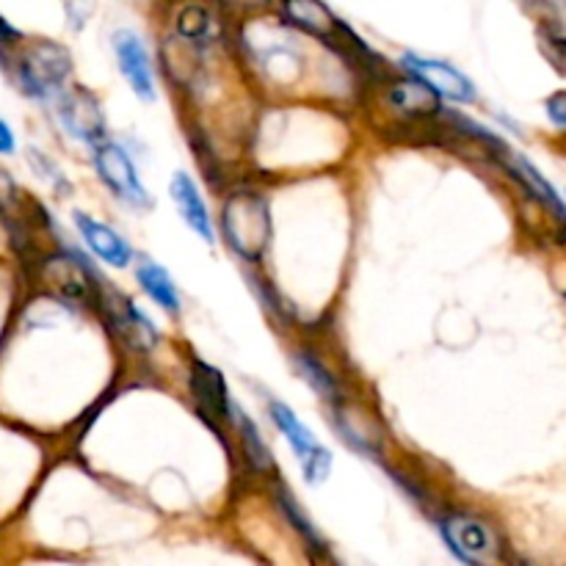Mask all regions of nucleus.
<instances>
[{
  "label": "nucleus",
  "instance_id": "1",
  "mask_svg": "<svg viewBox=\"0 0 566 566\" xmlns=\"http://www.w3.org/2000/svg\"><path fill=\"white\" fill-rule=\"evenodd\" d=\"M221 235L235 254L258 263L271 243L269 199L258 191H235L221 208Z\"/></svg>",
  "mask_w": 566,
  "mask_h": 566
},
{
  "label": "nucleus",
  "instance_id": "2",
  "mask_svg": "<svg viewBox=\"0 0 566 566\" xmlns=\"http://www.w3.org/2000/svg\"><path fill=\"white\" fill-rule=\"evenodd\" d=\"M17 83L28 97H53L64 92L72 72V55L64 44L36 42L17 59Z\"/></svg>",
  "mask_w": 566,
  "mask_h": 566
},
{
  "label": "nucleus",
  "instance_id": "3",
  "mask_svg": "<svg viewBox=\"0 0 566 566\" xmlns=\"http://www.w3.org/2000/svg\"><path fill=\"white\" fill-rule=\"evenodd\" d=\"M269 415L274 420L276 429L282 431V437L287 440L291 451L296 453V459L302 462V475L310 486H318L329 479L332 473V451L329 448L321 446L315 440V434L310 431V426H304L298 420V415L293 412L287 403L282 401H271L269 403Z\"/></svg>",
  "mask_w": 566,
  "mask_h": 566
},
{
  "label": "nucleus",
  "instance_id": "4",
  "mask_svg": "<svg viewBox=\"0 0 566 566\" xmlns=\"http://www.w3.org/2000/svg\"><path fill=\"white\" fill-rule=\"evenodd\" d=\"M440 531L453 556L468 566H490L501 553L495 531L484 520L470 514H448L440 523Z\"/></svg>",
  "mask_w": 566,
  "mask_h": 566
},
{
  "label": "nucleus",
  "instance_id": "5",
  "mask_svg": "<svg viewBox=\"0 0 566 566\" xmlns=\"http://www.w3.org/2000/svg\"><path fill=\"white\" fill-rule=\"evenodd\" d=\"M94 169L97 177L111 188V193L122 199V202L133 205V208H144L149 205V193L144 188L142 177H138L136 164H133L130 153L116 142H99L94 144Z\"/></svg>",
  "mask_w": 566,
  "mask_h": 566
},
{
  "label": "nucleus",
  "instance_id": "6",
  "mask_svg": "<svg viewBox=\"0 0 566 566\" xmlns=\"http://www.w3.org/2000/svg\"><path fill=\"white\" fill-rule=\"evenodd\" d=\"M401 66L415 77V81L423 83L429 92H434L437 97L453 99V103H475V97H479L475 83L470 81L462 70L448 64V61L409 53L401 59Z\"/></svg>",
  "mask_w": 566,
  "mask_h": 566
},
{
  "label": "nucleus",
  "instance_id": "7",
  "mask_svg": "<svg viewBox=\"0 0 566 566\" xmlns=\"http://www.w3.org/2000/svg\"><path fill=\"white\" fill-rule=\"evenodd\" d=\"M59 119L72 138L86 144L105 142V114L97 94L75 86L59 94Z\"/></svg>",
  "mask_w": 566,
  "mask_h": 566
},
{
  "label": "nucleus",
  "instance_id": "8",
  "mask_svg": "<svg viewBox=\"0 0 566 566\" xmlns=\"http://www.w3.org/2000/svg\"><path fill=\"white\" fill-rule=\"evenodd\" d=\"M114 44L116 64H119V72L125 75V81L130 83L133 94L138 99H147L153 103L155 99V75H153V59H149V50L144 44L142 33L133 31V28H119L111 39Z\"/></svg>",
  "mask_w": 566,
  "mask_h": 566
},
{
  "label": "nucleus",
  "instance_id": "9",
  "mask_svg": "<svg viewBox=\"0 0 566 566\" xmlns=\"http://www.w3.org/2000/svg\"><path fill=\"white\" fill-rule=\"evenodd\" d=\"M72 219H75L77 232H81L83 243H86L88 252H92L94 258L103 260V263L111 265V269H127V265L133 263L130 241H127L125 235H119L114 227L94 219V216L81 213V210H75Z\"/></svg>",
  "mask_w": 566,
  "mask_h": 566
},
{
  "label": "nucleus",
  "instance_id": "10",
  "mask_svg": "<svg viewBox=\"0 0 566 566\" xmlns=\"http://www.w3.org/2000/svg\"><path fill=\"white\" fill-rule=\"evenodd\" d=\"M169 193L171 199H175V208L177 213H180V219L186 221V227H191L205 243L213 247L216 227H213V219H210L208 205H205L202 193H199L197 182H193L186 171H177L169 182Z\"/></svg>",
  "mask_w": 566,
  "mask_h": 566
},
{
  "label": "nucleus",
  "instance_id": "11",
  "mask_svg": "<svg viewBox=\"0 0 566 566\" xmlns=\"http://www.w3.org/2000/svg\"><path fill=\"white\" fill-rule=\"evenodd\" d=\"M191 390L197 396V403L202 409H208L216 420H221L224 415H230V398H227L224 376L219 368L208 363H193L191 374Z\"/></svg>",
  "mask_w": 566,
  "mask_h": 566
},
{
  "label": "nucleus",
  "instance_id": "12",
  "mask_svg": "<svg viewBox=\"0 0 566 566\" xmlns=\"http://www.w3.org/2000/svg\"><path fill=\"white\" fill-rule=\"evenodd\" d=\"M108 310H111V321H114L116 332H119L125 340L136 343V346L142 348L155 346L158 335H155L153 321H149L147 315L138 313V307L130 302V298L114 296V304H108Z\"/></svg>",
  "mask_w": 566,
  "mask_h": 566
},
{
  "label": "nucleus",
  "instance_id": "13",
  "mask_svg": "<svg viewBox=\"0 0 566 566\" xmlns=\"http://www.w3.org/2000/svg\"><path fill=\"white\" fill-rule=\"evenodd\" d=\"M136 280L158 307H164L171 315L180 313V291H177L175 280L164 265H158L155 260H144L136 271Z\"/></svg>",
  "mask_w": 566,
  "mask_h": 566
},
{
  "label": "nucleus",
  "instance_id": "14",
  "mask_svg": "<svg viewBox=\"0 0 566 566\" xmlns=\"http://www.w3.org/2000/svg\"><path fill=\"white\" fill-rule=\"evenodd\" d=\"M390 105L398 108L401 114L412 116H431L440 111V99H437L434 92L423 86L420 81L409 77V81H398L396 86L390 88Z\"/></svg>",
  "mask_w": 566,
  "mask_h": 566
},
{
  "label": "nucleus",
  "instance_id": "15",
  "mask_svg": "<svg viewBox=\"0 0 566 566\" xmlns=\"http://www.w3.org/2000/svg\"><path fill=\"white\" fill-rule=\"evenodd\" d=\"M280 11L293 22V25L304 28V31L315 33V36L329 39L332 33L343 31L340 20H337V17L321 3H287V6H282Z\"/></svg>",
  "mask_w": 566,
  "mask_h": 566
},
{
  "label": "nucleus",
  "instance_id": "16",
  "mask_svg": "<svg viewBox=\"0 0 566 566\" xmlns=\"http://www.w3.org/2000/svg\"><path fill=\"white\" fill-rule=\"evenodd\" d=\"M509 169H512V175L517 177V180L523 182V186L528 188V191L534 193L536 199H539V202L551 205V208L556 210V216H558V219H562V216H564V205H562V197H558V191H556V188H553L551 182H547L545 177H542V171L536 169V166L531 164V160L525 158V155H520V153H512V160H509Z\"/></svg>",
  "mask_w": 566,
  "mask_h": 566
},
{
  "label": "nucleus",
  "instance_id": "17",
  "mask_svg": "<svg viewBox=\"0 0 566 566\" xmlns=\"http://www.w3.org/2000/svg\"><path fill=\"white\" fill-rule=\"evenodd\" d=\"M230 418L232 423L238 426V434H241V446H243V453H247L249 464H252L254 470H271L274 459H271L269 446L263 442V434H260L258 426L252 423V418H249L241 407H232V403H230Z\"/></svg>",
  "mask_w": 566,
  "mask_h": 566
},
{
  "label": "nucleus",
  "instance_id": "18",
  "mask_svg": "<svg viewBox=\"0 0 566 566\" xmlns=\"http://www.w3.org/2000/svg\"><path fill=\"white\" fill-rule=\"evenodd\" d=\"M296 365H298V370H302L304 381H307V385L313 387L321 398H326V401H337V398H340L335 376L324 368V363H321V359H315L310 352H298Z\"/></svg>",
  "mask_w": 566,
  "mask_h": 566
},
{
  "label": "nucleus",
  "instance_id": "19",
  "mask_svg": "<svg viewBox=\"0 0 566 566\" xmlns=\"http://www.w3.org/2000/svg\"><path fill=\"white\" fill-rule=\"evenodd\" d=\"M177 31L186 39H205L210 33V14L202 6H186L177 14Z\"/></svg>",
  "mask_w": 566,
  "mask_h": 566
},
{
  "label": "nucleus",
  "instance_id": "20",
  "mask_svg": "<svg viewBox=\"0 0 566 566\" xmlns=\"http://www.w3.org/2000/svg\"><path fill=\"white\" fill-rule=\"evenodd\" d=\"M14 42H20V31L0 17V64L3 66H9V53L14 50Z\"/></svg>",
  "mask_w": 566,
  "mask_h": 566
},
{
  "label": "nucleus",
  "instance_id": "21",
  "mask_svg": "<svg viewBox=\"0 0 566 566\" xmlns=\"http://www.w3.org/2000/svg\"><path fill=\"white\" fill-rule=\"evenodd\" d=\"M31 164H33V169L39 171V175H48V177H44V180L53 182V186H59V182H64V177H61V171L53 169V166H50V160L44 158L42 153H31Z\"/></svg>",
  "mask_w": 566,
  "mask_h": 566
},
{
  "label": "nucleus",
  "instance_id": "22",
  "mask_svg": "<svg viewBox=\"0 0 566 566\" xmlns=\"http://www.w3.org/2000/svg\"><path fill=\"white\" fill-rule=\"evenodd\" d=\"M564 103H566L564 92L553 94V97H551V99H547V116H551V119H553V125H556V127H564V125H566Z\"/></svg>",
  "mask_w": 566,
  "mask_h": 566
},
{
  "label": "nucleus",
  "instance_id": "23",
  "mask_svg": "<svg viewBox=\"0 0 566 566\" xmlns=\"http://www.w3.org/2000/svg\"><path fill=\"white\" fill-rule=\"evenodd\" d=\"M17 149V138L11 133V127L0 119V155H14Z\"/></svg>",
  "mask_w": 566,
  "mask_h": 566
}]
</instances>
